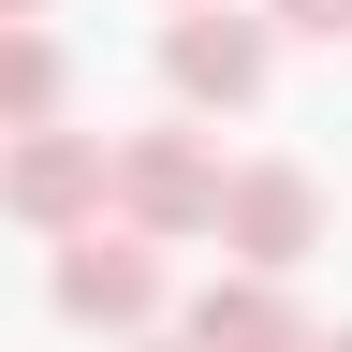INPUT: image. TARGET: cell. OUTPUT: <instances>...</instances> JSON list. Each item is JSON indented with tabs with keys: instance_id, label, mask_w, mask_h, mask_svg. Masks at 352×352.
<instances>
[{
	"instance_id": "cell-9",
	"label": "cell",
	"mask_w": 352,
	"mask_h": 352,
	"mask_svg": "<svg viewBox=\"0 0 352 352\" xmlns=\"http://www.w3.org/2000/svg\"><path fill=\"white\" fill-rule=\"evenodd\" d=\"M0 30H44V0H0Z\"/></svg>"
},
{
	"instance_id": "cell-6",
	"label": "cell",
	"mask_w": 352,
	"mask_h": 352,
	"mask_svg": "<svg viewBox=\"0 0 352 352\" xmlns=\"http://www.w3.org/2000/svg\"><path fill=\"white\" fill-rule=\"evenodd\" d=\"M176 352H308V308L279 279H235V264H220V279L176 308Z\"/></svg>"
},
{
	"instance_id": "cell-4",
	"label": "cell",
	"mask_w": 352,
	"mask_h": 352,
	"mask_svg": "<svg viewBox=\"0 0 352 352\" xmlns=\"http://www.w3.org/2000/svg\"><path fill=\"white\" fill-rule=\"evenodd\" d=\"M264 74H279L264 15H235V0H220V15H162V88H176L191 118H250Z\"/></svg>"
},
{
	"instance_id": "cell-2",
	"label": "cell",
	"mask_w": 352,
	"mask_h": 352,
	"mask_svg": "<svg viewBox=\"0 0 352 352\" xmlns=\"http://www.w3.org/2000/svg\"><path fill=\"white\" fill-rule=\"evenodd\" d=\"M44 308H59V323H88V338H162L176 279H162V250H147V235L88 220V235H59V264H44Z\"/></svg>"
},
{
	"instance_id": "cell-11",
	"label": "cell",
	"mask_w": 352,
	"mask_h": 352,
	"mask_svg": "<svg viewBox=\"0 0 352 352\" xmlns=\"http://www.w3.org/2000/svg\"><path fill=\"white\" fill-rule=\"evenodd\" d=\"M308 352H352V323H338V338H308Z\"/></svg>"
},
{
	"instance_id": "cell-12",
	"label": "cell",
	"mask_w": 352,
	"mask_h": 352,
	"mask_svg": "<svg viewBox=\"0 0 352 352\" xmlns=\"http://www.w3.org/2000/svg\"><path fill=\"white\" fill-rule=\"evenodd\" d=\"M132 352H176V338H132Z\"/></svg>"
},
{
	"instance_id": "cell-5",
	"label": "cell",
	"mask_w": 352,
	"mask_h": 352,
	"mask_svg": "<svg viewBox=\"0 0 352 352\" xmlns=\"http://www.w3.org/2000/svg\"><path fill=\"white\" fill-rule=\"evenodd\" d=\"M0 220H30V235H88L103 220V132H15L0 147Z\"/></svg>"
},
{
	"instance_id": "cell-7",
	"label": "cell",
	"mask_w": 352,
	"mask_h": 352,
	"mask_svg": "<svg viewBox=\"0 0 352 352\" xmlns=\"http://www.w3.org/2000/svg\"><path fill=\"white\" fill-rule=\"evenodd\" d=\"M59 118H74V44L59 30H0V147L59 132Z\"/></svg>"
},
{
	"instance_id": "cell-10",
	"label": "cell",
	"mask_w": 352,
	"mask_h": 352,
	"mask_svg": "<svg viewBox=\"0 0 352 352\" xmlns=\"http://www.w3.org/2000/svg\"><path fill=\"white\" fill-rule=\"evenodd\" d=\"M162 15H220V0H162Z\"/></svg>"
},
{
	"instance_id": "cell-8",
	"label": "cell",
	"mask_w": 352,
	"mask_h": 352,
	"mask_svg": "<svg viewBox=\"0 0 352 352\" xmlns=\"http://www.w3.org/2000/svg\"><path fill=\"white\" fill-rule=\"evenodd\" d=\"M264 44H352V0H264Z\"/></svg>"
},
{
	"instance_id": "cell-3",
	"label": "cell",
	"mask_w": 352,
	"mask_h": 352,
	"mask_svg": "<svg viewBox=\"0 0 352 352\" xmlns=\"http://www.w3.org/2000/svg\"><path fill=\"white\" fill-rule=\"evenodd\" d=\"M206 235L235 250V279H279L294 294V264L323 250V176L308 162H220V220Z\"/></svg>"
},
{
	"instance_id": "cell-1",
	"label": "cell",
	"mask_w": 352,
	"mask_h": 352,
	"mask_svg": "<svg viewBox=\"0 0 352 352\" xmlns=\"http://www.w3.org/2000/svg\"><path fill=\"white\" fill-rule=\"evenodd\" d=\"M103 220H118V235H147V250H191L206 220H220V147H206L191 118L103 132Z\"/></svg>"
}]
</instances>
